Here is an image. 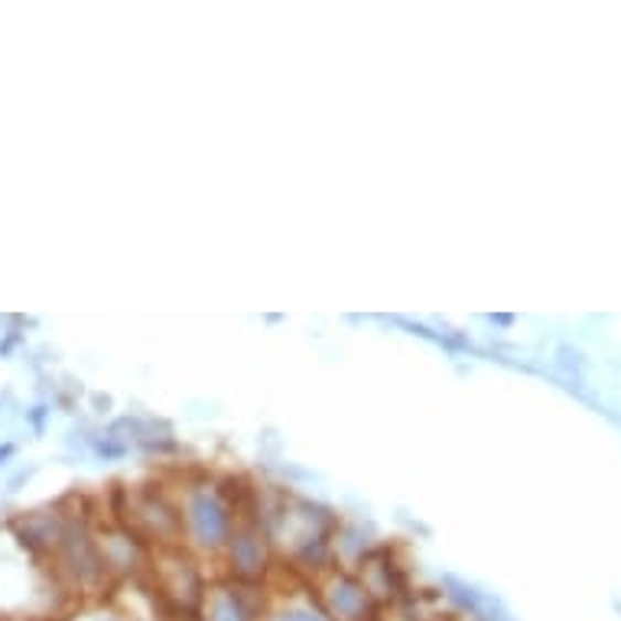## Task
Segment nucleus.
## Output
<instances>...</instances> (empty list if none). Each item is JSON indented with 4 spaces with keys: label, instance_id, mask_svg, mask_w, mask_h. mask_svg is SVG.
Segmentation results:
<instances>
[{
    "label": "nucleus",
    "instance_id": "nucleus-2",
    "mask_svg": "<svg viewBox=\"0 0 621 621\" xmlns=\"http://www.w3.org/2000/svg\"><path fill=\"white\" fill-rule=\"evenodd\" d=\"M287 621H319V619H307V615H290Z\"/></svg>",
    "mask_w": 621,
    "mask_h": 621
},
{
    "label": "nucleus",
    "instance_id": "nucleus-1",
    "mask_svg": "<svg viewBox=\"0 0 621 621\" xmlns=\"http://www.w3.org/2000/svg\"><path fill=\"white\" fill-rule=\"evenodd\" d=\"M205 514H218V511H215V507H208ZM205 514H202V521H205V531H208V517H205ZM212 524H215V531H218V527H222V517H212Z\"/></svg>",
    "mask_w": 621,
    "mask_h": 621
}]
</instances>
